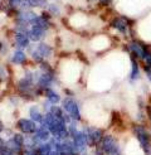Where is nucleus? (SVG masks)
I'll list each match as a JSON object with an SVG mask.
<instances>
[{
	"label": "nucleus",
	"instance_id": "4468645a",
	"mask_svg": "<svg viewBox=\"0 0 151 155\" xmlns=\"http://www.w3.org/2000/svg\"><path fill=\"white\" fill-rule=\"evenodd\" d=\"M37 51L40 53V56H42L44 59H48V58L52 56V53H53V48L50 47L48 43H45V42H38V44H37Z\"/></svg>",
	"mask_w": 151,
	"mask_h": 155
},
{
	"label": "nucleus",
	"instance_id": "423d86ee",
	"mask_svg": "<svg viewBox=\"0 0 151 155\" xmlns=\"http://www.w3.org/2000/svg\"><path fill=\"white\" fill-rule=\"evenodd\" d=\"M128 49H130L131 54H133V56L136 58H139V59H142V57L145 56V53L149 51L146 48V45L143 44V43H140L137 41H132L130 44H128Z\"/></svg>",
	"mask_w": 151,
	"mask_h": 155
},
{
	"label": "nucleus",
	"instance_id": "5701e85b",
	"mask_svg": "<svg viewBox=\"0 0 151 155\" xmlns=\"http://www.w3.org/2000/svg\"><path fill=\"white\" fill-rule=\"evenodd\" d=\"M6 78V68L4 66H0V81H4Z\"/></svg>",
	"mask_w": 151,
	"mask_h": 155
},
{
	"label": "nucleus",
	"instance_id": "f3484780",
	"mask_svg": "<svg viewBox=\"0 0 151 155\" xmlns=\"http://www.w3.org/2000/svg\"><path fill=\"white\" fill-rule=\"evenodd\" d=\"M47 12L52 15V17H59L62 10H60V6L56 3H52V4H48L47 5Z\"/></svg>",
	"mask_w": 151,
	"mask_h": 155
},
{
	"label": "nucleus",
	"instance_id": "f257e3e1",
	"mask_svg": "<svg viewBox=\"0 0 151 155\" xmlns=\"http://www.w3.org/2000/svg\"><path fill=\"white\" fill-rule=\"evenodd\" d=\"M133 133H135V136L137 139L140 146L142 148V150L145 151V154L151 155V135L146 130V127L142 125H136L133 127Z\"/></svg>",
	"mask_w": 151,
	"mask_h": 155
},
{
	"label": "nucleus",
	"instance_id": "6ab92c4d",
	"mask_svg": "<svg viewBox=\"0 0 151 155\" xmlns=\"http://www.w3.org/2000/svg\"><path fill=\"white\" fill-rule=\"evenodd\" d=\"M49 112H52L57 119H62L63 115H64L63 107L62 106H58V105H52V107L49 108Z\"/></svg>",
	"mask_w": 151,
	"mask_h": 155
},
{
	"label": "nucleus",
	"instance_id": "f03ea898",
	"mask_svg": "<svg viewBox=\"0 0 151 155\" xmlns=\"http://www.w3.org/2000/svg\"><path fill=\"white\" fill-rule=\"evenodd\" d=\"M60 104H62L63 110L71 116L72 120L81 121V119H82V116H81V108H79L78 102L76 101L74 98H72L71 96L64 97L62 101H60Z\"/></svg>",
	"mask_w": 151,
	"mask_h": 155
},
{
	"label": "nucleus",
	"instance_id": "0eeeda50",
	"mask_svg": "<svg viewBox=\"0 0 151 155\" xmlns=\"http://www.w3.org/2000/svg\"><path fill=\"white\" fill-rule=\"evenodd\" d=\"M47 33H48V29H44L39 25H32L29 30V39L34 43H38L47 35Z\"/></svg>",
	"mask_w": 151,
	"mask_h": 155
},
{
	"label": "nucleus",
	"instance_id": "ddd939ff",
	"mask_svg": "<svg viewBox=\"0 0 151 155\" xmlns=\"http://www.w3.org/2000/svg\"><path fill=\"white\" fill-rule=\"evenodd\" d=\"M34 136L40 143H45V141L49 140L52 135H50V131H49V129L47 126H45V125H39V126H38V129H37V131H35Z\"/></svg>",
	"mask_w": 151,
	"mask_h": 155
},
{
	"label": "nucleus",
	"instance_id": "412c9836",
	"mask_svg": "<svg viewBox=\"0 0 151 155\" xmlns=\"http://www.w3.org/2000/svg\"><path fill=\"white\" fill-rule=\"evenodd\" d=\"M6 4L11 9H20V5H21V0H6Z\"/></svg>",
	"mask_w": 151,
	"mask_h": 155
},
{
	"label": "nucleus",
	"instance_id": "dca6fc26",
	"mask_svg": "<svg viewBox=\"0 0 151 155\" xmlns=\"http://www.w3.org/2000/svg\"><path fill=\"white\" fill-rule=\"evenodd\" d=\"M29 116L33 121H35L38 125H40L43 122V117H44V114H42V111L39 110L38 106H32L29 108Z\"/></svg>",
	"mask_w": 151,
	"mask_h": 155
},
{
	"label": "nucleus",
	"instance_id": "1a4fd4ad",
	"mask_svg": "<svg viewBox=\"0 0 151 155\" xmlns=\"http://www.w3.org/2000/svg\"><path fill=\"white\" fill-rule=\"evenodd\" d=\"M111 27L116 29L121 34H127L128 33V24L127 20L124 18H113L111 20Z\"/></svg>",
	"mask_w": 151,
	"mask_h": 155
},
{
	"label": "nucleus",
	"instance_id": "4be33fe9",
	"mask_svg": "<svg viewBox=\"0 0 151 155\" xmlns=\"http://www.w3.org/2000/svg\"><path fill=\"white\" fill-rule=\"evenodd\" d=\"M142 62L145 67H150L151 68V51H147L145 53V56L142 57Z\"/></svg>",
	"mask_w": 151,
	"mask_h": 155
},
{
	"label": "nucleus",
	"instance_id": "7ed1b4c3",
	"mask_svg": "<svg viewBox=\"0 0 151 155\" xmlns=\"http://www.w3.org/2000/svg\"><path fill=\"white\" fill-rule=\"evenodd\" d=\"M17 126L20 130L21 134H24V135H33V134H35V131L38 129V124L35 121H33L32 119L21 117V119L18 120Z\"/></svg>",
	"mask_w": 151,
	"mask_h": 155
},
{
	"label": "nucleus",
	"instance_id": "aec40b11",
	"mask_svg": "<svg viewBox=\"0 0 151 155\" xmlns=\"http://www.w3.org/2000/svg\"><path fill=\"white\" fill-rule=\"evenodd\" d=\"M68 133H69V137L73 139L76 135H77L79 133V130L77 127V124H76V121L73 120L71 124H68Z\"/></svg>",
	"mask_w": 151,
	"mask_h": 155
},
{
	"label": "nucleus",
	"instance_id": "9b49d317",
	"mask_svg": "<svg viewBox=\"0 0 151 155\" xmlns=\"http://www.w3.org/2000/svg\"><path fill=\"white\" fill-rule=\"evenodd\" d=\"M27 53L20 49V48H17L13 54H11V62L14 64H17V66H23V64H25L27 63Z\"/></svg>",
	"mask_w": 151,
	"mask_h": 155
},
{
	"label": "nucleus",
	"instance_id": "6e6552de",
	"mask_svg": "<svg viewBox=\"0 0 151 155\" xmlns=\"http://www.w3.org/2000/svg\"><path fill=\"white\" fill-rule=\"evenodd\" d=\"M100 145H101V149L104 153V155H108L113 150V148H115L116 145H118V144L116 141V139L113 137L112 135H103Z\"/></svg>",
	"mask_w": 151,
	"mask_h": 155
},
{
	"label": "nucleus",
	"instance_id": "b1692460",
	"mask_svg": "<svg viewBox=\"0 0 151 155\" xmlns=\"http://www.w3.org/2000/svg\"><path fill=\"white\" fill-rule=\"evenodd\" d=\"M143 71H145V74H146V77H147V80L151 82V68L143 66Z\"/></svg>",
	"mask_w": 151,
	"mask_h": 155
},
{
	"label": "nucleus",
	"instance_id": "393cba45",
	"mask_svg": "<svg viewBox=\"0 0 151 155\" xmlns=\"http://www.w3.org/2000/svg\"><path fill=\"white\" fill-rule=\"evenodd\" d=\"M98 3H100L101 6H108L112 3V0H98Z\"/></svg>",
	"mask_w": 151,
	"mask_h": 155
},
{
	"label": "nucleus",
	"instance_id": "39448f33",
	"mask_svg": "<svg viewBox=\"0 0 151 155\" xmlns=\"http://www.w3.org/2000/svg\"><path fill=\"white\" fill-rule=\"evenodd\" d=\"M54 83H56V76L54 73H50V72H40L39 77L37 80V86L43 90L53 87Z\"/></svg>",
	"mask_w": 151,
	"mask_h": 155
},
{
	"label": "nucleus",
	"instance_id": "a211bd4d",
	"mask_svg": "<svg viewBox=\"0 0 151 155\" xmlns=\"http://www.w3.org/2000/svg\"><path fill=\"white\" fill-rule=\"evenodd\" d=\"M27 4L29 5L30 9H33V8H45L48 5V2L47 0H25Z\"/></svg>",
	"mask_w": 151,
	"mask_h": 155
},
{
	"label": "nucleus",
	"instance_id": "c85d7f7f",
	"mask_svg": "<svg viewBox=\"0 0 151 155\" xmlns=\"http://www.w3.org/2000/svg\"><path fill=\"white\" fill-rule=\"evenodd\" d=\"M92 2H98V0H92Z\"/></svg>",
	"mask_w": 151,
	"mask_h": 155
},
{
	"label": "nucleus",
	"instance_id": "20e7f679",
	"mask_svg": "<svg viewBox=\"0 0 151 155\" xmlns=\"http://www.w3.org/2000/svg\"><path fill=\"white\" fill-rule=\"evenodd\" d=\"M85 131H86L87 137H88V145H92V146L100 144L103 135H104L103 131L96 126H88L85 129Z\"/></svg>",
	"mask_w": 151,
	"mask_h": 155
},
{
	"label": "nucleus",
	"instance_id": "f8f14e48",
	"mask_svg": "<svg viewBox=\"0 0 151 155\" xmlns=\"http://www.w3.org/2000/svg\"><path fill=\"white\" fill-rule=\"evenodd\" d=\"M43 95L45 96V98H47L52 105H58L60 101H62V98H60L59 94H58L56 90H53L52 87L44 88V90H43Z\"/></svg>",
	"mask_w": 151,
	"mask_h": 155
},
{
	"label": "nucleus",
	"instance_id": "a878e982",
	"mask_svg": "<svg viewBox=\"0 0 151 155\" xmlns=\"http://www.w3.org/2000/svg\"><path fill=\"white\" fill-rule=\"evenodd\" d=\"M95 155H104V153L102 151L101 148H96L95 149Z\"/></svg>",
	"mask_w": 151,
	"mask_h": 155
},
{
	"label": "nucleus",
	"instance_id": "2eb2a0df",
	"mask_svg": "<svg viewBox=\"0 0 151 155\" xmlns=\"http://www.w3.org/2000/svg\"><path fill=\"white\" fill-rule=\"evenodd\" d=\"M140 78V66H139V62L137 58H136L133 54L131 56V72H130V80L133 82L136 80Z\"/></svg>",
	"mask_w": 151,
	"mask_h": 155
},
{
	"label": "nucleus",
	"instance_id": "cd10ccee",
	"mask_svg": "<svg viewBox=\"0 0 151 155\" xmlns=\"http://www.w3.org/2000/svg\"><path fill=\"white\" fill-rule=\"evenodd\" d=\"M4 129H5V126H4V124H3V121H2V120H0V134H2V133H3V131H4Z\"/></svg>",
	"mask_w": 151,
	"mask_h": 155
},
{
	"label": "nucleus",
	"instance_id": "9d476101",
	"mask_svg": "<svg viewBox=\"0 0 151 155\" xmlns=\"http://www.w3.org/2000/svg\"><path fill=\"white\" fill-rule=\"evenodd\" d=\"M30 41L29 37L23 34V33H19V32H15L14 34V44L17 45V48H20V49H24V48H28L30 45Z\"/></svg>",
	"mask_w": 151,
	"mask_h": 155
},
{
	"label": "nucleus",
	"instance_id": "bb28decb",
	"mask_svg": "<svg viewBox=\"0 0 151 155\" xmlns=\"http://www.w3.org/2000/svg\"><path fill=\"white\" fill-rule=\"evenodd\" d=\"M146 110H147V116H149V119L151 120V106H147V107H146Z\"/></svg>",
	"mask_w": 151,
	"mask_h": 155
}]
</instances>
